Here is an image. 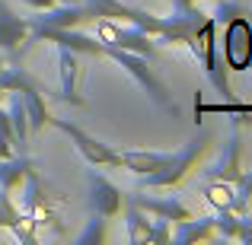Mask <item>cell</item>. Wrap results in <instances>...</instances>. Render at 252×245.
<instances>
[{"instance_id": "obj_1", "label": "cell", "mask_w": 252, "mask_h": 245, "mask_svg": "<svg viewBox=\"0 0 252 245\" xmlns=\"http://www.w3.org/2000/svg\"><path fill=\"white\" fill-rule=\"evenodd\" d=\"M214 23L223 26V67L249 70L252 67V13L240 0H217Z\"/></svg>"}, {"instance_id": "obj_2", "label": "cell", "mask_w": 252, "mask_h": 245, "mask_svg": "<svg viewBox=\"0 0 252 245\" xmlns=\"http://www.w3.org/2000/svg\"><path fill=\"white\" fill-rule=\"evenodd\" d=\"M102 54L112 57L118 67L128 70V77H134V83L147 92V99L154 105H160L163 111H169V115H179V105H176V99H172V92L166 89V83L154 74V67L147 64V57L131 54V51H122V48H112V45H102Z\"/></svg>"}, {"instance_id": "obj_3", "label": "cell", "mask_w": 252, "mask_h": 245, "mask_svg": "<svg viewBox=\"0 0 252 245\" xmlns=\"http://www.w3.org/2000/svg\"><path fill=\"white\" fill-rule=\"evenodd\" d=\"M185 48H189L191 57H195V61L204 67V74H208V80L214 83V89L230 102V99H233V92H230V80H227L223 57L217 54V23H214V16H208L195 32H191V38L185 42Z\"/></svg>"}, {"instance_id": "obj_4", "label": "cell", "mask_w": 252, "mask_h": 245, "mask_svg": "<svg viewBox=\"0 0 252 245\" xmlns=\"http://www.w3.org/2000/svg\"><path fill=\"white\" fill-rule=\"evenodd\" d=\"M208 143H211V137H208V134L191 137V140L185 143L179 153H172V156H169V163L163 165V169L141 175V188H176V185L185 178V172H189L191 165L198 163V156L208 150Z\"/></svg>"}, {"instance_id": "obj_5", "label": "cell", "mask_w": 252, "mask_h": 245, "mask_svg": "<svg viewBox=\"0 0 252 245\" xmlns=\"http://www.w3.org/2000/svg\"><path fill=\"white\" fill-rule=\"evenodd\" d=\"M96 38H99L102 45H112V48H122V51H131V54H141V57H147V61L157 54L154 38H150L144 29L131 26V23L99 19V26H96Z\"/></svg>"}, {"instance_id": "obj_6", "label": "cell", "mask_w": 252, "mask_h": 245, "mask_svg": "<svg viewBox=\"0 0 252 245\" xmlns=\"http://www.w3.org/2000/svg\"><path fill=\"white\" fill-rule=\"evenodd\" d=\"M86 10H90L93 19H115V23H131L137 29H144L150 38L160 35V26H163V16H154L147 10H137V6H128L122 0H86Z\"/></svg>"}, {"instance_id": "obj_7", "label": "cell", "mask_w": 252, "mask_h": 245, "mask_svg": "<svg viewBox=\"0 0 252 245\" xmlns=\"http://www.w3.org/2000/svg\"><path fill=\"white\" fill-rule=\"evenodd\" d=\"M48 124H51L55 131H61V134H67L70 143L80 150V156H83L90 165H115V169H122V163H118V153L109 147V143H102V140H96V137H90L83 128L70 124L67 118H51V115H48Z\"/></svg>"}, {"instance_id": "obj_8", "label": "cell", "mask_w": 252, "mask_h": 245, "mask_svg": "<svg viewBox=\"0 0 252 245\" xmlns=\"http://www.w3.org/2000/svg\"><path fill=\"white\" fill-rule=\"evenodd\" d=\"M35 42H55L58 48H70L77 54H90V57H99L102 54V42L93 35H83V32H74V29H48V26H32L29 29V38H26V48H32Z\"/></svg>"}, {"instance_id": "obj_9", "label": "cell", "mask_w": 252, "mask_h": 245, "mask_svg": "<svg viewBox=\"0 0 252 245\" xmlns=\"http://www.w3.org/2000/svg\"><path fill=\"white\" fill-rule=\"evenodd\" d=\"M26 38H29V19L19 16L6 0H0V51L13 57V64H19L29 51Z\"/></svg>"}, {"instance_id": "obj_10", "label": "cell", "mask_w": 252, "mask_h": 245, "mask_svg": "<svg viewBox=\"0 0 252 245\" xmlns=\"http://www.w3.org/2000/svg\"><path fill=\"white\" fill-rule=\"evenodd\" d=\"M208 19V13H201L198 6H189V10H172L169 16H163V26H160V35L157 42L163 45H185L191 38V32Z\"/></svg>"}, {"instance_id": "obj_11", "label": "cell", "mask_w": 252, "mask_h": 245, "mask_svg": "<svg viewBox=\"0 0 252 245\" xmlns=\"http://www.w3.org/2000/svg\"><path fill=\"white\" fill-rule=\"evenodd\" d=\"M240 156H243V140H240V131H230L227 143H223V153L217 156V163H211L208 169H204V178L208 182H236L243 172L240 165Z\"/></svg>"}, {"instance_id": "obj_12", "label": "cell", "mask_w": 252, "mask_h": 245, "mask_svg": "<svg viewBox=\"0 0 252 245\" xmlns=\"http://www.w3.org/2000/svg\"><path fill=\"white\" fill-rule=\"evenodd\" d=\"M86 185H90V207L96 210V214L102 217H118V210H122V188L118 185H112L105 175H99V172H86Z\"/></svg>"}, {"instance_id": "obj_13", "label": "cell", "mask_w": 252, "mask_h": 245, "mask_svg": "<svg viewBox=\"0 0 252 245\" xmlns=\"http://www.w3.org/2000/svg\"><path fill=\"white\" fill-rule=\"evenodd\" d=\"M90 10L83 3H61V6H48V10H38V16L29 19V29L32 26H48V29H77L80 23H86Z\"/></svg>"}, {"instance_id": "obj_14", "label": "cell", "mask_w": 252, "mask_h": 245, "mask_svg": "<svg viewBox=\"0 0 252 245\" xmlns=\"http://www.w3.org/2000/svg\"><path fill=\"white\" fill-rule=\"evenodd\" d=\"M58 74H61V83H58V99H64V102H70V105H83L80 92H77V74H80L77 51L58 48Z\"/></svg>"}, {"instance_id": "obj_15", "label": "cell", "mask_w": 252, "mask_h": 245, "mask_svg": "<svg viewBox=\"0 0 252 245\" xmlns=\"http://www.w3.org/2000/svg\"><path fill=\"white\" fill-rule=\"evenodd\" d=\"M131 201L150 217H163L169 223H179V220H189L191 210L185 207L179 197H144V194H131Z\"/></svg>"}, {"instance_id": "obj_16", "label": "cell", "mask_w": 252, "mask_h": 245, "mask_svg": "<svg viewBox=\"0 0 252 245\" xmlns=\"http://www.w3.org/2000/svg\"><path fill=\"white\" fill-rule=\"evenodd\" d=\"M16 92L23 96V105H26V118H29V134H38V131L48 124V105H45V99H42V89H38V83L29 77V80L19 86Z\"/></svg>"}, {"instance_id": "obj_17", "label": "cell", "mask_w": 252, "mask_h": 245, "mask_svg": "<svg viewBox=\"0 0 252 245\" xmlns=\"http://www.w3.org/2000/svg\"><path fill=\"white\" fill-rule=\"evenodd\" d=\"M214 217H189V220H179L172 229V242L176 245H191V242H214Z\"/></svg>"}, {"instance_id": "obj_18", "label": "cell", "mask_w": 252, "mask_h": 245, "mask_svg": "<svg viewBox=\"0 0 252 245\" xmlns=\"http://www.w3.org/2000/svg\"><path fill=\"white\" fill-rule=\"evenodd\" d=\"M172 153H163V150H125L118 153V163L125 169H131L134 175H147V172H157L169 163Z\"/></svg>"}, {"instance_id": "obj_19", "label": "cell", "mask_w": 252, "mask_h": 245, "mask_svg": "<svg viewBox=\"0 0 252 245\" xmlns=\"http://www.w3.org/2000/svg\"><path fill=\"white\" fill-rule=\"evenodd\" d=\"M29 169H32L29 153H13V156H6V160H0V188L3 191L19 188L23 178L29 175Z\"/></svg>"}, {"instance_id": "obj_20", "label": "cell", "mask_w": 252, "mask_h": 245, "mask_svg": "<svg viewBox=\"0 0 252 245\" xmlns=\"http://www.w3.org/2000/svg\"><path fill=\"white\" fill-rule=\"evenodd\" d=\"M125 226H128V242H150V220L134 201L128 204V214H125Z\"/></svg>"}, {"instance_id": "obj_21", "label": "cell", "mask_w": 252, "mask_h": 245, "mask_svg": "<svg viewBox=\"0 0 252 245\" xmlns=\"http://www.w3.org/2000/svg\"><path fill=\"white\" fill-rule=\"evenodd\" d=\"M105 223H109V217H102V214H96V210H93L90 220H86V226H83V233L77 236V245H102L105 236H109Z\"/></svg>"}, {"instance_id": "obj_22", "label": "cell", "mask_w": 252, "mask_h": 245, "mask_svg": "<svg viewBox=\"0 0 252 245\" xmlns=\"http://www.w3.org/2000/svg\"><path fill=\"white\" fill-rule=\"evenodd\" d=\"M249 201H252V169L240 172V178L233 182V204L230 210L233 214H249Z\"/></svg>"}, {"instance_id": "obj_23", "label": "cell", "mask_w": 252, "mask_h": 245, "mask_svg": "<svg viewBox=\"0 0 252 245\" xmlns=\"http://www.w3.org/2000/svg\"><path fill=\"white\" fill-rule=\"evenodd\" d=\"M204 197L214 210H227L233 204V182H208L204 185Z\"/></svg>"}, {"instance_id": "obj_24", "label": "cell", "mask_w": 252, "mask_h": 245, "mask_svg": "<svg viewBox=\"0 0 252 245\" xmlns=\"http://www.w3.org/2000/svg\"><path fill=\"white\" fill-rule=\"evenodd\" d=\"M236 226H240V214H233L230 207L214 214V233H217V239H236Z\"/></svg>"}, {"instance_id": "obj_25", "label": "cell", "mask_w": 252, "mask_h": 245, "mask_svg": "<svg viewBox=\"0 0 252 245\" xmlns=\"http://www.w3.org/2000/svg\"><path fill=\"white\" fill-rule=\"evenodd\" d=\"M16 153V140H13V128H10V118H6V111L0 109V160H6V156Z\"/></svg>"}, {"instance_id": "obj_26", "label": "cell", "mask_w": 252, "mask_h": 245, "mask_svg": "<svg viewBox=\"0 0 252 245\" xmlns=\"http://www.w3.org/2000/svg\"><path fill=\"white\" fill-rule=\"evenodd\" d=\"M150 242L154 245H169L172 242V223L163 220V217H154V220H150Z\"/></svg>"}, {"instance_id": "obj_27", "label": "cell", "mask_w": 252, "mask_h": 245, "mask_svg": "<svg viewBox=\"0 0 252 245\" xmlns=\"http://www.w3.org/2000/svg\"><path fill=\"white\" fill-rule=\"evenodd\" d=\"M236 239L252 245V217L249 214H240V226H236Z\"/></svg>"}, {"instance_id": "obj_28", "label": "cell", "mask_w": 252, "mask_h": 245, "mask_svg": "<svg viewBox=\"0 0 252 245\" xmlns=\"http://www.w3.org/2000/svg\"><path fill=\"white\" fill-rule=\"evenodd\" d=\"M23 3H29L32 10H48V6H55L58 0H23Z\"/></svg>"}, {"instance_id": "obj_29", "label": "cell", "mask_w": 252, "mask_h": 245, "mask_svg": "<svg viewBox=\"0 0 252 245\" xmlns=\"http://www.w3.org/2000/svg\"><path fill=\"white\" fill-rule=\"evenodd\" d=\"M172 10H189V6H195V0H169Z\"/></svg>"}, {"instance_id": "obj_30", "label": "cell", "mask_w": 252, "mask_h": 245, "mask_svg": "<svg viewBox=\"0 0 252 245\" xmlns=\"http://www.w3.org/2000/svg\"><path fill=\"white\" fill-rule=\"evenodd\" d=\"M3 67H6V61H3V54H0V77H3ZM0 99H3V86H0Z\"/></svg>"}, {"instance_id": "obj_31", "label": "cell", "mask_w": 252, "mask_h": 245, "mask_svg": "<svg viewBox=\"0 0 252 245\" xmlns=\"http://www.w3.org/2000/svg\"><path fill=\"white\" fill-rule=\"evenodd\" d=\"M58 3H80V0H58Z\"/></svg>"}, {"instance_id": "obj_32", "label": "cell", "mask_w": 252, "mask_h": 245, "mask_svg": "<svg viewBox=\"0 0 252 245\" xmlns=\"http://www.w3.org/2000/svg\"><path fill=\"white\" fill-rule=\"evenodd\" d=\"M214 3H217V0H214Z\"/></svg>"}]
</instances>
